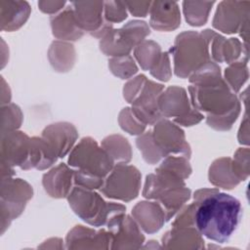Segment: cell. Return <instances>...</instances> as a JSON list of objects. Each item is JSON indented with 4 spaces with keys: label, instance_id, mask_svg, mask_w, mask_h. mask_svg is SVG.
<instances>
[{
    "label": "cell",
    "instance_id": "6da1fadb",
    "mask_svg": "<svg viewBox=\"0 0 250 250\" xmlns=\"http://www.w3.org/2000/svg\"><path fill=\"white\" fill-rule=\"evenodd\" d=\"M196 208L194 228L208 239L227 242L236 229L242 208L240 201L217 188H203L194 193Z\"/></svg>",
    "mask_w": 250,
    "mask_h": 250
},
{
    "label": "cell",
    "instance_id": "7a4b0ae2",
    "mask_svg": "<svg viewBox=\"0 0 250 250\" xmlns=\"http://www.w3.org/2000/svg\"><path fill=\"white\" fill-rule=\"evenodd\" d=\"M188 91L191 105L207 113L206 122L210 127L220 131L231 128L240 112V103L222 77L190 85Z\"/></svg>",
    "mask_w": 250,
    "mask_h": 250
},
{
    "label": "cell",
    "instance_id": "3957f363",
    "mask_svg": "<svg viewBox=\"0 0 250 250\" xmlns=\"http://www.w3.org/2000/svg\"><path fill=\"white\" fill-rule=\"evenodd\" d=\"M143 195L147 199H155L162 206L166 221H169L190 198V189L182 178L156 169L155 174L146 176Z\"/></svg>",
    "mask_w": 250,
    "mask_h": 250
},
{
    "label": "cell",
    "instance_id": "277c9868",
    "mask_svg": "<svg viewBox=\"0 0 250 250\" xmlns=\"http://www.w3.org/2000/svg\"><path fill=\"white\" fill-rule=\"evenodd\" d=\"M210 29L202 33L185 31L176 37L170 52L174 57V71L179 77L186 78L199 67L211 62L209 55Z\"/></svg>",
    "mask_w": 250,
    "mask_h": 250
},
{
    "label": "cell",
    "instance_id": "5b68a950",
    "mask_svg": "<svg viewBox=\"0 0 250 250\" xmlns=\"http://www.w3.org/2000/svg\"><path fill=\"white\" fill-rule=\"evenodd\" d=\"M67 199L74 213L84 222L95 227L104 226L110 218L126 211L124 205L105 202L99 193L82 187L73 188Z\"/></svg>",
    "mask_w": 250,
    "mask_h": 250
},
{
    "label": "cell",
    "instance_id": "8992f818",
    "mask_svg": "<svg viewBox=\"0 0 250 250\" xmlns=\"http://www.w3.org/2000/svg\"><path fill=\"white\" fill-rule=\"evenodd\" d=\"M67 162L71 167L104 179L114 167V162L104 148L90 137L81 139L72 148Z\"/></svg>",
    "mask_w": 250,
    "mask_h": 250
},
{
    "label": "cell",
    "instance_id": "52a82bcc",
    "mask_svg": "<svg viewBox=\"0 0 250 250\" xmlns=\"http://www.w3.org/2000/svg\"><path fill=\"white\" fill-rule=\"evenodd\" d=\"M141 177L140 171L135 166L116 164L105 177L100 189L108 198L128 202L138 196Z\"/></svg>",
    "mask_w": 250,
    "mask_h": 250
},
{
    "label": "cell",
    "instance_id": "ba28073f",
    "mask_svg": "<svg viewBox=\"0 0 250 250\" xmlns=\"http://www.w3.org/2000/svg\"><path fill=\"white\" fill-rule=\"evenodd\" d=\"M249 5L248 1L220 2L213 19V26L227 34L241 31L240 35L244 32L248 38Z\"/></svg>",
    "mask_w": 250,
    "mask_h": 250
},
{
    "label": "cell",
    "instance_id": "9c48e42d",
    "mask_svg": "<svg viewBox=\"0 0 250 250\" xmlns=\"http://www.w3.org/2000/svg\"><path fill=\"white\" fill-rule=\"evenodd\" d=\"M32 187L21 179H2L1 219L9 222L17 218L24 209L26 201L32 197Z\"/></svg>",
    "mask_w": 250,
    "mask_h": 250
},
{
    "label": "cell",
    "instance_id": "30bf717a",
    "mask_svg": "<svg viewBox=\"0 0 250 250\" xmlns=\"http://www.w3.org/2000/svg\"><path fill=\"white\" fill-rule=\"evenodd\" d=\"M151 133L156 146L166 156L174 153L189 157L190 147L186 141L184 131L174 122L160 119L154 124Z\"/></svg>",
    "mask_w": 250,
    "mask_h": 250
},
{
    "label": "cell",
    "instance_id": "8fae6325",
    "mask_svg": "<svg viewBox=\"0 0 250 250\" xmlns=\"http://www.w3.org/2000/svg\"><path fill=\"white\" fill-rule=\"evenodd\" d=\"M163 89V85L146 79L140 93L132 102L133 113L146 126L147 124L154 125L162 118L158 109V97Z\"/></svg>",
    "mask_w": 250,
    "mask_h": 250
},
{
    "label": "cell",
    "instance_id": "7c38bea8",
    "mask_svg": "<svg viewBox=\"0 0 250 250\" xmlns=\"http://www.w3.org/2000/svg\"><path fill=\"white\" fill-rule=\"evenodd\" d=\"M77 24L83 31H89L93 36L102 38L112 28V23L104 21V2H71Z\"/></svg>",
    "mask_w": 250,
    "mask_h": 250
},
{
    "label": "cell",
    "instance_id": "4fadbf2b",
    "mask_svg": "<svg viewBox=\"0 0 250 250\" xmlns=\"http://www.w3.org/2000/svg\"><path fill=\"white\" fill-rule=\"evenodd\" d=\"M30 139L25 133L13 130L1 136V161L24 169L30 151Z\"/></svg>",
    "mask_w": 250,
    "mask_h": 250
},
{
    "label": "cell",
    "instance_id": "5bb4252c",
    "mask_svg": "<svg viewBox=\"0 0 250 250\" xmlns=\"http://www.w3.org/2000/svg\"><path fill=\"white\" fill-rule=\"evenodd\" d=\"M158 109L162 117H174V123H179L195 110L187 91L178 86H171L159 95Z\"/></svg>",
    "mask_w": 250,
    "mask_h": 250
},
{
    "label": "cell",
    "instance_id": "9a60e30c",
    "mask_svg": "<svg viewBox=\"0 0 250 250\" xmlns=\"http://www.w3.org/2000/svg\"><path fill=\"white\" fill-rule=\"evenodd\" d=\"M54 148L58 157H64L78 138L76 128L68 122H57L47 126L42 136Z\"/></svg>",
    "mask_w": 250,
    "mask_h": 250
},
{
    "label": "cell",
    "instance_id": "2e32d148",
    "mask_svg": "<svg viewBox=\"0 0 250 250\" xmlns=\"http://www.w3.org/2000/svg\"><path fill=\"white\" fill-rule=\"evenodd\" d=\"M149 24L159 31H170L181 24L179 5L174 1H154L150 7Z\"/></svg>",
    "mask_w": 250,
    "mask_h": 250
},
{
    "label": "cell",
    "instance_id": "e0dca14e",
    "mask_svg": "<svg viewBox=\"0 0 250 250\" xmlns=\"http://www.w3.org/2000/svg\"><path fill=\"white\" fill-rule=\"evenodd\" d=\"M74 182V170L68 168L64 163H60L58 166L44 174L43 187L50 196L55 198L67 197Z\"/></svg>",
    "mask_w": 250,
    "mask_h": 250
},
{
    "label": "cell",
    "instance_id": "ac0fdd59",
    "mask_svg": "<svg viewBox=\"0 0 250 250\" xmlns=\"http://www.w3.org/2000/svg\"><path fill=\"white\" fill-rule=\"evenodd\" d=\"M210 45V58L217 62H226L230 64L240 60H248V58H241V53L243 54V44L236 38L226 39L211 30L209 38V46Z\"/></svg>",
    "mask_w": 250,
    "mask_h": 250
},
{
    "label": "cell",
    "instance_id": "d6986e66",
    "mask_svg": "<svg viewBox=\"0 0 250 250\" xmlns=\"http://www.w3.org/2000/svg\"><path fill=\"white\" fill-rule=\"evenodd\" d=\"M132 215L146 232L158 231L166 222V215L158 202L141 201L132 209Z\"/></svg>",
    "mask_w": 250,
    "mask_h": 250
},
{
    "label": "cell",
    "instance_id": "ffe728a7",
    "mask_svg": "<svg viewBox=\"0 0 250 250\" xmlns=\"http://www.w3.org/2000/svg\"><path fill=\"white\" fill-rule=\"evenodd\" d=\"M1 28L13 31L20 28L27 21L30 6L25 1H0Z\"/></svg>",
    "mask_w": 250,
    "mask_h": 250
},
{
    "label": "cell",
    "instance_id": "44dd1931",
    "mask_svg": "<svg viewBox=\"0 0 250 250\" xmlns=\"http://www.w3.org/2000/svg\"><path fill=\"white\" fill-rule=\"evenodd\" d=\"M57 158L56 151L43 137H33L30 139V151L24 170H45L51 167Z\"/></svg>",
    "mask_w": 250,
    "mask_h": 250
},
{
    "label": "cell",
    "instance_id": "7402d4cb",
    "mask_svg": "<svg viewBox=\"0 0 250 250\" xmlns=\"http://www.w3.org/2000/svg\"><path fill=\"white\" fill-rule=\"evenodd\" d=\"M51 26L53 35L61 40H78L84 33L77 24L71 5L51 18Z\"/></svg>",
    "mask_w": 250,
    "mask_h": 250
},
{
    "label": "cell",
    "instance_id": "603a6c76",
    "mask_svg": "<svg viewBox=\"0 0 250 250\" xmlns=\"http://www.w3.org/2000/svg\"><path fill=\"white\" fill-rule=\"evenodd\" d=\"M209 181L214 186L231 189L240 181L234 173L230 158L223 157L215 160L209 169Z\"/></svg>",
    "mask_w": 250,
    "mask_h": 250
},
{
    "label": "cell",
    "instance_id": "cb8c5ba5",
    "mask_svg": "<svg viewBox=\"0 0 250 250\" xmlns=\"http://www.w3.org/2000/svg\"><path fill=\"white\" fill-rule=\"evenodd\" d=\"M101 39V50L105 55L112 56L114 58L128 56L134 48L121 28H111Z\"/></svg>",
    "mask_w": 250,
    "mask_h": 250
},
{
    "label": "cell",
    "instance_id": "d4e9b609",
    "mask_svg": "<svg viewBox=\"0 0 250 250\" xmlns=\"http://www.w3.org/2000/svg\"><path fill=\"white\" fill-rule=\"evenodd\" d=\"M102 146L111 157L114 164L127 163L131 160L132 151L128 140L119 135L108 136L102 142Z\"/></svg>",
    "mask_w": 250,
    "mask_h": 250
},
{
    "label": "cell",
    "instance_id": "484cf974",
    "mask_svg": "<svg viewBox=\"0 0 250 250\" xmlns=\"http://www.w3.org/2000/svg\"><path fill=\"white\" fill-rule=\"evenodd\" d=\"M74 48L71 44H67L64 42L56 41L53 42L51 48L49 50V59L51 64L54 68L58 69V71H67V69L71 68L74 62Z\"/></svg>",
    "mask_w": 250,
    "mask_h": 250
},
{
    "label": "cell",
    "instance_id": "4316f807",
    "mask_svg": "<svg viewBox=\"0 0 250 250\" xmlns=\"http://www.w3.org/2000/svg\"><path fill=\"white\" fill-rule=\"evenodd\" d=\"M162 52L157 43L144 40L135 47V58L144 70L151 71L159 62Z\"/></svg>",
    "mask_w": 250,
    "mask_h": 250
},
{
    "label": "cell",
    "instance_id": "83f0119b",
    "mask_svg": "<svg viewBox=\"0 0 250 250\" xmlns=\"http://www.w3.org/2000/svg\"><path fill=\"white\" fill-rule=\"evenodd\" d=\"M214 3V1H184L183 8L186 21L192 26H201L205 24Z\"/></svg>",
    "mask_w": 250,
    "mask_h": 250
},
{
    "label": "cell",
    "instance_id": "f1b7e54d",
    "mask_svg": "<svg viewBox=\"0 0 250 250\" xmlns=\"http://www.w3.org/2000/svg\"><path fill=\"white\" fill-rule=\"evenodd\" d=\"M247 61L248 60H240L234 62L225 70V81L233 93L238 92L248 79Z\"/></svg>",
    "mask_w": 250,
    "mask_h": 250
},
{
    "label": "cell",
    "instance_id": "f546056e",
    "mask_svg": "<svg viewBox=\"0 0 250 250\" xmlns=\"http://www.w3.org/2000/svg\"><path fill=\"white\" fill-rule=\"evenodd\" d=\"M136 145L143 154L144 159L149 163L154 164L166 155L156 146L151 131L146 132L136 140Z\"/></svg>",
    "mask_w": 250,
    "mask_h": 250
},
{
    "label": "cell",
    "instance_id": "4dcf8cb0",
    "mask_svg": "<svg viewBox=\"0 0 250 250\" xmlns=\"http://www.w3.org/2000/svg\"><path fill=\"white\" fill-rule=\"evenodd\" d=\"M170 172L183 180L187 179L191 173V167L188 161V158L185 156H166L162 161L160 166L157 168Z\"/></svg>",
    "mask_w": 250,
    "mask_h": 250
},
{
    "label": "cell",
    "instance_id": "1f68e13d",
    "mask_svg": "<svg viewBox=\"0 0 250 250\" xmlns=\"http://www.w3.org/2000/svg\"><path fill=\"white\" fill-rule=\"evenodd\" d=\"M108 62L111 72L121 79H127L138 71V67L133 58L129 55L113 58L109 60Z\"/></svg>",
    "mask_w": 250,
    "mask_h": 250
},
{
    "label": "cell",
    "instance_id": "d6a6232c",
    "mask_svg": "<svg viewBox=\"0 0 250 250\" xmlns=\"http://www.w3.org/2000/svg\"><path fill=\"white\" fill-rule=\"evenodd\" d=\"M134 47L139 45L150 33L146 21H131L121 28Z\"/></svg>",
    "mask_w": 250,
    "mask_h": 250
},
{
    "label": "cell",
    "instance_id": "836d02e7",
    "mask_svg": "<svg viewBox=\"0 0 250 250\" xmlns=\"http://www.w3.org/2000/svg\"><path fill=\"white\" fill-rule=\"evenodd\" d=\"M22 114L20 107L14 104L2 106V133L16 130L21 126Z\"/></svg>",
    "mask_w": 250,
    "mask_h": 250
},
{
    "label": "cell",
    "instance_id": "e575fe53",
    "mask_svg": "<svg viewBox=\"0 0 250 250\" xmlns=\"http://www.w3.org/2000/svg\"><path fill=\"white\" fill-rule=\"evenodd\" d=\"M119 123L121 128L131 135H141L146 129V125L135 116L132 109L129 107L123 108L120 112Z\"/></svg>",
    "mask_w": 250,
    "mask_h": 250
},
{
    "label": "cell",
    "instance_id": "d590c367",
    "mask_svg": "<svg viewBox=\"0 0 250 250\" xmlns=\"http://www.w3.org/2000/svg\"><path fill=\"white\" fill-rule=\"evenodd\" d=\"M104 19L107 22H120L127 18V8L122 1L104 2Z\"/></svg>",
    "mask_w": 250,
    "mask_h": 250
},
{
    "label": "cell",
    "instance_id": "8d00e7d4",
    "mask_svg": "<svg viewBox=\"0 0 250 250\" xmlns=\"http://www.w3.org/2000/svg\"><path fill=\"white\" fill-rule=\"evenodd\" d=\"M249 149L239 148L234 155V159L231 160L234 173L236 174L239 181H245L249 175Z\"/></svg>",
    "mask_w": 250,
    "mask_h": 250
},
{
    "label": "cell",
    "instance_id": "74e56055",
    "mask_svg": "<svg viewBox=\"0 0 250 250\" xmlns=\"http://www.w3.org/2000/svg\"><path fill=\"white\" fill-rule=\"evenodd\" d=\"M104 178L95 176L93 174L78 169L74 170V184L78 187H82L89 189L101 188L104 184Z\"/></svg>",
    "mask_w": 250,
    "mask_h": 250
},
{
    "label": "cell",
    "instance_id": "f35d334b",
    "mask_svg": "<svg viewBox=\"0 0 250 250\" xmlns=\"http://www.w3.org/2000/svg\"><path fill=\"white\" fill-rule=\"evenodd\" d=\"M146 81V77L142 74L135 77L133 80L129 81L126 85H124V90H123L124 98L128 103L132 104V102L135 100L137 95L140 93Z\"/></svg>",
    "mask_w": 250,
    "mask_h": 250
},
{
    "label": "cell",
    "instance_id": "ab89813d",
    "mask_svg": "<svg viewBox=\"0 0 250 250\" xmlns=\"http://www.w3.org/2000/svg\"><path fill=\"white\" fill-rule=\"evenodd\" d=\"M150 74L161 80V81H168L171 76V67H170V61H169V55L167 52H164L162 54L161 60L157 63V65L150 71Z\"/></svg>",
    "mask_w": 250,
    "mask_h": 250
},
{
    "label": "cell",
    "instance_id": "60d3db41",
    "mask_svg": "<svg viewBox=\"0 0 250 250\" xmlns=\"http://www.w3.org/2000/svg\"><path fill=\"white\" fill-rule=\"evenodd\" d=\"M128 11L135 17H146L150 11V1H124Z\"/></svg>",
    "mask_w": 250,
    "mask_h": 250
},
{
    "label": "cell",
    "instance_id": "b9f144b4",
    "mask_svg": "<svg viewBox=\"0 0 250 250\" xmlns=\"http://www.w3.org/2000/svg\"><path fill=\"white\" fill-rule=\"evenodd\" d=\"M65 5V1H39V9L46 14H54L62 9Z\"/></svg>",
    "mask_w": 250,
    "mask_h": 250
}]
</instances>
